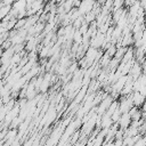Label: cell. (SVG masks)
<instances>
[{"mask_svg": "<svg viewBox=\"0 0 146 146\" xmlns=\"http://www.w3.org/2000/svg\"><path fill=\"white\" fill-rule=\"evenodd\" d=\"M131 99L133 103V106L136 107H141L144 105V100H145V96L139 94L138 91H132L131 92Z\"/></svg>", "mask_w": 146, "mask_h": 146, "instance_id": "4", "label": "cell"}, {"mask_svg": "<svg viewBox=\"0 0 146 146\" xmlns=\"http://www.w3.org/2000/svg\"><path fill=\"white\" fill-rule=\"evenodd\" d=\"M143 72H144V67H143V65H141L140 63L133 60V63H132V65H131V67H130L128 74H129L133 80H136L140 74H143Z\"/></svg>", "mask_w": 146, "mask_h": 146, "instance_id": "1", "label": "cell"}, {"mask_svg": "<svg viewBox=\"0 0 146 146\" xmlns=\"http://www.w3.org/2000/svg\"><path fill=\"white\" fill-rule=\"evenodd\" d=\"M76 68H78V65H76V63H73V65H71V66H70V70H68L67 72H68V73H73V72H74Z\"/></svg>", "mask_w": 146, "mask_h": 146, "instance_id": "13", "label": "cell"}, {"mask_svg": "<svg viewBox=\"0 0 146 146\" xmlns=\"http://www.w3.org/2000/svg\"><path fill=\"white\" fill-rule=\"evenodd\" d=\"M97 52H98V49H96V48H92V47H89L87 50H86V52H84V59H86V62H87V65L88 66H90V65H92V63L95 62V59H96V56H97Z\"/></svg>", "mask_w": 146, "mask_h": 146, "instance_id": "2", "label": "cell"}, {"mask_svg": "<svg viewBox=\"0 0 146 146\" xmlns=\"http://www.w3.org/2000/svg\"><path fill=\"white\" fill-rule=\"evenodd\" d=\"M51 73H47L43 78H42V82H41V84H40V88H39V91H41L42 94H44V92H47V90H48V88H49V86L51 84Z\"/></svg>", "mask_w": 146, "mask_h": 146, "instance_id": "5", "label": "cell"}, {"mask_svg": "<svg viewBox=\"0 0 146 146\" xmlns=\"http://www.w3.org/2000/svg\"><path fill=\"white\" fill-rule=\"evenodd\" d=\"M130 123H131V117H130V115H129L128 113H121L120 119H119V121H117V127H119L120 129L124 130V129H127V128L130 125Z\"/></svg>", "mask_w": 146, "mask_h": 146, "instance_id": "3", "label": "cell"}, {"mask_svg": "<svg viewBox=\"0 0 146 146\" xmlns=\"http://www.w3.org/2000/svg\"><path fill=\"white\" fill-rule=\"evenodd\" d=\"M63 1H64V0H56V3H58V5H59V3H62Z\"/></svg>", "mask_w": 146, "mask_h": 146, "instance_id": "15", "label": "cell"}, {"mask_svg": "<svg viewBox=\"0 0 146 146\" xmlns=\"http://www.w3.org/2000/svg\"><path fill=\"white\" fill-rule=\"evenodd\" d=\"M120 115H121V112H120L119 107H116L115 111H114V112L112 113V115H111L112 122H113V123H117V121H119V119H120Z\"/></svg>", "mask_w": 146, "mask_h": 146, "instance_id": "11", "label": "cell"}, {"mask_svg": "<svg viewBox=\"0 0 146 146\" xmlns=\"http://www.w3.org/2000/svg\"><path fill=\"white\" fill-rule=\"evenodd\" d=\"M112 124H113V122L111 120V115H108L106 112L103 113L100 115V124H99V128L100 129H108Z\"/></svg>", "mask_w": 146, "mask_h": 146, "instance_id": "6", "label": "cell"}, {"mask_svg": "<svg viewBox=\"0 0 146 146\" xmlns=\"http://www.w3.org/2000/svg\"><path fill=\"white\" fill-rule=\"evenodd\" d=\"M14 1H15V0H2V3L6 5V6H11Z\"/></svg>", "mask_w": 146, "mask_h": 146, "instance_id": "14", "label": "cell"}, {"mask_svg": "<svg viewBox=\"0 0 146 146\" xmlns=\"http://www.w3.org/2000/svg\"><path fill=\"white\" fill-rule=\"evenodd\" d=\"M133 57H135V50H133V48L132 47H127V50H125L124 55L122 56V58L120 59V62L121 63H127V62L133 59Z\"/></svg>", "mask_w": 146, "mask_h": 146, "instance_id": "7", "label": "cell"}, {"mask_svg": "<svg viewBox=\"0 0 146 146\" xmlns=\"http://www.w3.org/2000/svg\"><path fill=\"white\" fill-rule=\"evenodd\" d=\"M145 137H143V136H140L136 141H135V144L132 145V146H145Z\"/></svg>", "mask_w": 146, "mask_h": 146, "instance_id": "12", "label": "cell"}, {"mask_svg": "<svg viewBox=\"0 0 146 146\" xmlns=\"http://www.w3.org/2000/svg\"><path fill=\"white\" fill-rule=\"evenodd\" d=\"M125 50H127V47H122V46L117 47V48H116V51H115V54H114V57L117 58V59H121L122 56L124 55Z\"/></svg>", "mask_w": 146, "mask_h": 146, "instance_id": "10", "label": "cell"}, {"mask_svg": "<svg viewBox=\"0 0 146 146\" xmlns=\"http://www.w3.org/2000/svg\"><path fill=\"white\" fill-rule=\"evenodd\" d=\"M72 41L76 44H80L81 41H82V34L80 33V31L78 29H75L74 33H73V36H72Z\"/></svg>", "mask_w": 146, "mask_h": 146, "instance_id": "9", "label": "cell"}, {"mask_svg": "<svg viewBox=\"0 0 146 146\" xmlns=\"http://www.w3.org/2000/svg\"><path fill=\"white\" fill-rule=\"evenodd\" d=\"M105 50H106V51H105V55H107L110 58H112V57H114V54H115V51H116V47H115V44L110 43Z\"/></svg>", "mask_w": 146, "mask_h": 146, "instance_id": "8", "label": "cell"}]
</instances>
